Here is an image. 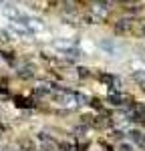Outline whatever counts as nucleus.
Here are the masks:
<instances>
[{"label":"nucleus","instance_id":"4","mask_svg":"<svg viewBox=\"0 0 145 151\" xmlns=\"http://www.w3.org/2000/svg\"><path fill=\"white\" fill-rule=\"evenodd\" d=\"M2 4H4V0H0V6H2Z\"/></svg>","mask_w":145,"mask_h":151},{"label":"nucleus","instance_id":"3","mask_svg":"<svg viewBox=\"0 0 145 151\" xmlns=\"http://www.w3.org/2000/svg\"><path fill=\"white\" fill-rule=\"evenodd\" d=\"M119 149L121 151H133V145H129V143H121Z\"/></svg>","mask_w":145,"mask_h":151},{"label":"nucleus","instance_id":"2","mask_svg":"<svg viewBox=\"0 0 145 151\" xmlns=\"http://www.w3.org/2000/svg\"><path fill=\"white\" fill-rule=\"evenodd\" d=\"M131 79H133V81H137V83H139V85H141V87L145 89V69L131 73Z\"/></svg>","mask_w":145,"mask_h":151},{"label":"nucleus","instance_id":"1","mask_svg":"<svg viewBox=\"0 0 145 151\" xmlns=\"http://www.w3.org/2000/svg\"><path fill=\"white\" fill-rule=\"evenodd\" d=\"M97 48L111 58H123L127 55V47L119 38H101V40H97Z\"/></svg>","mask_w":145,"mask_h":151}]
</instances>
